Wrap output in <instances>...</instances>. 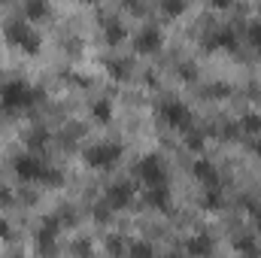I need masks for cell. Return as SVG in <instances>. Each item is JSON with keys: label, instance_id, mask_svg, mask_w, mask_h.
<instances>
[{"label": "cell", "instance_id": "1", "mask_svg": "<svg viewBox=\"0 0 261 258\" xmlns=\"http://www.w3.org/2000/svg\"><path fill=\"white\" fill-rule=\"evenodd\" d=\"M40 100V91L28 82H6L0 88V107L9 110V113H18V110H28Z\"/></svg>", "mask_w": 261, "mask_h": 258}, {"label": "cell", "instance_id": "2", "mask_svg": "<svg viewBox=\"0 0 261 258\" xmlns=\"http://www.w3.org/2000/svg\"><path fill=\"white\" fill-rule=\"evenodd\" d=\"M15 176L21 183H55L58 173L46 167V161H40L37 155H21L15 161Z\"/></svg>", "mask_w": 261, "mask_h": 258}, {"label": "cell", "instance_id": "3", "mask_svg": "<svg viewBox=\"0 0 261 258\" xmlns=\"http://www.w3.org/2000/svg\"><path fill=\"white\" fill-rule=\"evenodd\" d=\"M6 40L15 43V46L24 49V52H37V46H40L37 34H34L31 24H28V18H15V21H9V24H6Z\"/></svg>", "mask_w": 261, "mask_h": 258}, {"label": "cell", "instance_id": "4", "mask_svg": "<svg viewBox=\"0 0 261 258\" xmlns=\"http://www.w3.org/2000/svg\"><path fill=\"white\" fill-rule=\"evenodd\" d=\"M119 158H122V146H119V143H97V146H91V149L85 152V161H88L91 167H97V170L113 167Z\"/></svg>", "mask_w": 261, "mask_h": 258}, {"label": "cell", "instance_id": "5", "mask_svg": "<svg viewBox=\"0 0 261 258\" xmlns=\"http://www.w3.org/2000/svg\"><path fill=\"white\" fill-rule=\"evenodd\" d=\"M137 173H140V179L146 186H164V164L158 158H143L140 167H137Z\"/></svg>", "mask_w": 261, "mask_h": 258}, {"label": "cell", "instance_id": "6", "mask_svg": "<svg viewBox=\"0 0 261 258\" xmlns=\"http://www.w3.org/2000/svg\"><path fill=\"white\" fill-rule=\"evenodd\" d=\"M161 119H164L167 125H173V128H186V125H189V110L173 100V104H164V107H161Z\"/></svg>", "mask_w": 261, "mask_h": 258}, {"label": "cell", "instance_id": "7", "mask_svg": "<svg viewBox=\"0 0 261 258\" xmlns=\"http://www.w3.org/2000/svg\"><path fill=\"white\" fill-rule=\"evenodd\" d=\"M161 46V34L155 31V28H149V31H143L140 37H137V43H134V49L140 52V55H149V52H155Z\"/></svg>", "mask_w": 261, "mask_h": 258}, {"label": "cell", "instance_id": "8", "mask_svg": "<svg viewBox=\"0 0 261 258\" xmlns=\"http://www.w3.org/2000/svg\"><path fill=\"white\" fill-rule=\"evenodd\" d=\"M195 176L206 186V189H219V173H216V167H213L210 161H197L195 164Z\"/></svg>", "mask_w": 261, "mask_h": 258}, {"label": "cell", "instance_id": "9", "mask_svg": "<svg viewBox=\"0 0 261 258\" xmlns=\"http://www.w3.org/2000/svg\"><path fill=\"white\" fill-rule=\"evenodd\" d=\"M46 15H49V3L46 0H28V6H24V18L28 21H40Z\"/></svg>", "mask_w": 261, "mask_h": 258}, {"label": "cell", "instance_id": "10", "mask_svg": "<svg viewBox=\"0 0 261 258\" xmlns=\"http://www.w3.org/2000/svg\"><path fill=\"white\" fill-rule=\"evenodd\" d=\"M103 31H107V40H110V43H122V40H125V28H122L119 21H107Z\"/></svg>", "mask_w": 261, "mask_h": 258}, {"label": "cell", "instance_id": "11", "mask_svg": "<svg viewBox=\"0 0 261 258\" xmlns=\"http://www.w3.org/2000/svg\"><path fill=\"white\" fill-rule=\"evenodd\" d=\"M240 128L246 131V134H258L261 137V119L258 116H246V119L240 122Z\"/></svg>", "mask_w": 261, "mask_h": 258}, {"label": "cell", "instance_id": "12", "mask_svg": "<svg viewBox=\"0 0 261 258\" xmlns=\"http://www.w3.org/2000/svg\"><path fill=\"white\" fill-rule=\"evenodd\" d=\"M161 9H164V15H179L182 12V0H161Z\"/></svg>", "mask_w": 261, "mask_h": 258}, {"label": "cell", "instance_id": "13", "mask_svg": "<svg viewBox=\"0 0 261 258\" xmlns=\"http://www.w3.org/2000/svg\"><path fill=\"white\" fill-rule=\"evenodd\" d=\"M94 119H97V122H110V104L100 100V104L94 107Z\"/></svg>", "mask_w": 261, "mask_h": 258}, {"label": "cell", "instance_id": "14", "mask_svg": "<svg viewBox=\"0 0 261 258\" xmlns=\"http://www.w3.org/2000/svg\"><path fill=\"white\" fill-rule=\"evenodd\" d=\"M249 40L261 49V24H252V28H249Z\"/></svg>", "mask_w": 261, "mask_h": 258}, {"label": "cell", "instance_id": "15", "mask_svg": "<svg viewBox=\"0 0 261 258\" xmlns=\"http://www.w3.org/2000/svg\"><path fill=\"white\" fill-rule=\"evenodd\" d=\"M189 249H192V252H210V243H206V240H195Z\"/></svg>", "mask_w": 261, "mask_h": 258}, {"label": "cell", "instance_id": "16", "mask_svg": "<svg viewBox=\"0 0 261 258\" xmlns=\"http://www.w3.org/2000/svg\"><path fill=\"white\" fill-rule=\"evenodd\" d=\"M213 3H216V6H219V9H225V6H228V3H231V0H213Z\"/></svg>", "mask_w": 261, "mask_h": 258}, {"label": "cell", "instance_id": "17", "mask_svg": "<svg viewBox=\"0 0 261 258\" xmlns=\"http://www.w3.org/2000/svg\"><path fill=\"white\" fill-rule=\"evenodd\" d=\"M255 152H258V155H261V140H258V143H255Z\"/></svg>", "mask_w": 261, "mask_h": 258}]
</instances>
